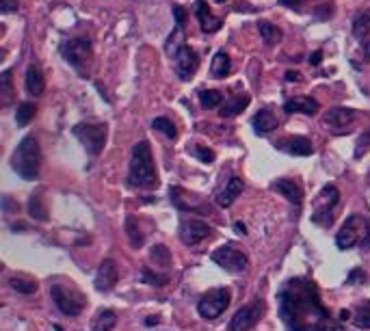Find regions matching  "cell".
Returning <instances> with one entry per match:
<instances>
[{
	"label": "cell",
	"instance_id": "obj_1",
	"mask_svg": "<svg viewBox=\"0 0 370 331\" xmlns=\"http://www.w3.org/2000/svg\"><path fill=\"white\" fill-rule=\"evenodd\" d=\"M279 314L291 331H344L323 305L318 286L308 277H293L281 286Z\"/></svg>",
	"mask_w": 370,
	"mask_h": 331
},
{
	"label": "cell",
	"instance_id": "obj_2",
	"mask_svg": "<svg viewBox=\"0 0 370 331\" xmlns=\"http://www.w3.org/2000/svg\"><path fill=\"white\" fill-rule=\"evenodd\" d=\"M128 184L135 189H156L158 186V176H156L154 158H152V150H150L147 141H139L133 150Z\"/></svg>",
	"mask_w": 370,
	"mask_h": 331
},
{
	"label": "cell",
	"instance_id": "obj_3",
	"mask_svg": "<svg viewBox=\"0 0 370 331\" xmlns=\"http://www.w3.org/2000/svg\"><path fill=\"white\" fill-rule=\"evenodd\" d=\"M11 167L22 180H35L41 169V150L35 135H28L20 141L11 156Z\"/></svg>",
	"mask_w": 370,
	"mask_h": 331
},
{
	"label": "cell",
	"instance_id": "obj_4",
	"mask_svg": "<svg viewBox=\"0 0 370 331\" xmlns=\"http://www.w3.org/2000/svg\"><path fill=\"white\" fill-rule=\"evenodd\" d=\"M338 249H353V247H370V219L364 215H351L336 236Z\"/></svg>",
	"mask_w": 370,
	"mask_h": 331
},
{
	"label": "cell",
	"instance_id": "obj_5",
	"mask_svg": "<svg viewBox=\"0 0 370 331\" xmlns=\"http://www.w3.org/2000/svg\"><path fill=\"white\" fill-rule=\"evenodd\" d=\"M50 295H52V301L55 305L61 310V314L65 316H78L85 308V297L78 291L76 286H65V284H52L50 286Z\"/></svg>",
	"mask_w": 370,
	"mask_h": 331
},
{
	"label": "cell",
	"instance_id": "obj_6",
	"mask_svg": "<svg viewBox=\"0 0 370 331\" xmlns=\"http://www.w3.org/2000/svg\"><path fill=\"white\" fill-rule=\"evenodd\" d=\"M340 201V191L334 184H327L314 199V213H312V221L329 228L334 223V208Z\"/></svg>",
	"mask_w": 370,
	"mask_h": 331
},
{
	"label": "cell",
	"instance_id": "obj_7",
	"mask_svg": "<svg viewBox=\"0 0 370 331\" xmlns=\"http://www.w3.org/2000/svg\"><path fill=\"white\" fill-rule=\"evenodd\" d=\"M230 301H232V295L228 288H213V291L201 295V299L197 303V312L206 320H215L228 310Z\"/></svg>",
	"mask_w": 370,
	"mask_h": 331
},
{
	"label": "cell",
	"instance_id": "obj_8",
	"mask_svg": "<svg viewBox=\"0 0 370 331\" xmlns=\"http://www.w3.org/2000/svg\"><path fill=\"white\" fill-rule=\"evenodd\" d=\"M74 135L80 139V143L87 147L91 156H98L106 143V123H78L74 128Z\"/></svg>",
	"mask_w": 370,
	"mask_h": 331
},
{
	"label": "cell",
	"instance_id": "obj_9",
	"mask_svg": "<svg viewBox=\"0 0 370 331\" xmlns=\"http://www.w3.org/2000/svg\"><path fill=\"white\" fill-rule=\"evenodd\" d=\"M264 314V301L254 299L252 303L242 305L230 320V331H250L258 325V320Z\"/></svg>",
	"mask_w": 370,
	"mask_h": 331
},
{
	"label": "cell",
	"instance_id": "obj_10",
	"mask_svg": "<svg viewBox=\"0 0 370 331\" xmlns=\"http://www.w3.org/2000/svg\"><path fill=\"white\" fill-rule=\"evenodd\" d=\"M213 262L219 264L221 269L230 271V273H242L247 267H250V260H247V256L240 249H236L234 245L219 247V249L213 254Z\"/></svg>",
	"mask_w": 370,
	"mask_h": 331
},
{
	"label": "cell",
	"instance_id": "obj_11",
	"mask_svg": "<svg viewBox=\"0 0 370 331\" xmlns=\"http://www.w3.org/2000/svg\"><path fill=\"white\" fill-rule=\"evenodd\" d=\"M63 57L69 65H74L78 72L85 69V65L91 59V44L89 39H72L63 44Z\"/></svg>",
	"mask_w": 370,
	"mask_h": 331
},
{
	"label": "cell",
	"instance_id": "obj_12",
	"mask_svg": "<svg viewBox=\"0 0 370 331\" xmlns=\"http://www.w3.org/2000/svg\"><path fill=\"white\" fill-rule=\"evenodd\" d=\"M211 234H213V228L206 223V221H199V219H182V223H180V240L186 247L199 245L201 240H206Z\"/></svg>",
	"mask_w": 370,
	"mask_h": 331
},
{
	"label": "cell",
	"instance_id": "obj_13",
	"mask_svg": "<svg viewBox=\"0 0 370 331\" xmlns=\"http://www.w3.org/2000/svg\"><path fill=\"white\" fill-rule=\"evenodd\" d=\"M197 67H199L197 52L182 44V46L176 50V55H174V69H176V76H178L180 80L186 82V80L193 78V74L197 72Z\"/></svg>",
	"mask_w": 370,
	"mask_h": 331
},
{
	"label": "cell",
	"instance_id": "obj_14",
	"mask_svg": "<svg viewBox=\"0 0 370 331\" xmlns=\"http://www.w3.org/2000/svg\"><path fill=\"white\" fill-rule=\"evenodd\" d=\"M355 121V111L353 108H344V106H336L325 115V123L334 133H347Z\"/></svg>",
	"mask_w": 370,
	"mask_h": 331
},
{
	"label": "cell",
	"instance_id": "obj_15",
	"mask_svg": "<svg viewBox=\"0 0 370 331\" xmlns=\"http://www.w3.org/2000/svg\"><path fill=\"white\" fill-rule=\"evenodd\" d=\"M119 279V269L113 260H104L96 273V288L100 293H111Z\"/></svg>",
	"mask_w": 370,
	"mask_h": 331
},
{
	"label": "cell",
	"instance_id": "obj_16",
	"mask_svg": "<svg viewBox=\"0 0 370 331\" xmlns=\"http://www.w3.org/2000/svg\"><path fill=\"white\" fill-rule=\"evenodd\" d=\"M275 147L279 152H286V154H293V156H310L314 152L312 143L303 137H284L275 143Z\"/></svg>",
	"mask_w": 370,
	"mask_h": 331
},
{
	"label": "cell",
	"instance_id": "obj_17",
	"mask_svg": "<svg viewBox=\"0 0 370 331\" xmlns=\"http://www.w3.org/2000/svg\"><path fill=\"white\" fill-rule=\"evenodd\" d=\"M195 16L201 24L203 33H217L221 28V18L213 16V11L208 9V5H206L203 0H197L195 3Z\"/></svg>",
	"mask_w": 370,
	"mask_h": 331
},
{
	"label": "cell",
	"instance_id": "obj_18",
	"mask_svg": "<svg viewBox=\"0 0 370 331\" xmlns=\"http://www.w3.org/2000/svg\"><path fill=\"white\" fill-rule=\"evenodd\" d=\"M273 191L284 195L288 201L295 203V206H301V201H303V191L295 180H277V182H273Z\"/></svg>",
	"mask_w": 370,
	"mask_h": 331
},
{
	"label": "cell",
	"instance_id": "obj_19",
	"mask_svg": "<svg viewBox=\"0 0 370 331\" xmlns=\"http://www.w3.org/2000/svg\"><path fill=\"white\" fill-rule=\"evenodd\" d=\"M242 193V180L240 178H230L225 182V186L217 193V203L223 206V208H228V206L234 203V199Z\"/></svg>",
	"mask_w": 370,
	"mask_h": 331
},
{
	"label": "cell",
	"instance_id": "obj_20",
	"mask_svg": "<svg viewBox=\"0 0 370 331\" xmlns=\"http://www.w3.org/2000/svg\"><path fill=\"white\" fill-rule=\"evenodd\" d=\"M320 108L318 100L314 98H293L284 104L286 113H303V115H314Z\"/></svg>",
	"mask_w": 370,
	"mask_h": 331
},
{
	"label": "cell",
	"instance_id": "obj_21",
	"mask_svg": "<svg viewBox=\"0 0 370 331\" xmlns=\"http://www.w3.org/2000/svg\"><path fill=\"white\" fill-rule=\"evenodd\" d=\"M46 89V80H44V74H41L39 65H30L26 69V91L30 96H41Z\"/></svg>",
	"mask_w": 370,
	"mask_h": 331
},
{
	"label": "cell",
	"instance_id": "obj_22",
	"mask_svg": "<svg viewBox=\"0 0 370 331\" xmlns=\"http://www.w3.org/2000/svg\"><path fill=\"white\" fill-rule=\"evenodd\" d=\"M254 128L258 135H269L277 128V117L271 113V111H260L256 117H254Z\"/></svg>",
	"mask_w": 370,
	"mask_h": 331
},
{
	"label": "cell",
	"instance_id": "obj_23",
	"mask_svg": "<svg viewBox=\"0 0 370 331\" xmlns=\"http://www.w3.org/2000/svg\"><path fill=\"white\" fill-rule=\"evenodd\" d=\"M247 104H250V96L242 94V96H236L228 102L221 104V117H236L242 108H247Z\"/></svg>",
	"mask_w": 370,
	"mask_h": 331
},
{
	"label": "cell",
	"instance_id": "obj_24",
	"mask_svg": "<svg viewBox=\"0 0 370 331\" xmlns=\"http://www.w3.org/2000/svg\"><path fill=\"white\" fill-rule=\"evenodd\" d=\"M9 286L13 288L16 293H20V295H33V293H37V288H39L35 279L24 277V275H13V277H9Z\"/></svg>",
	"mask_w": 370,
	"mask_h": 331
},
{
	"label": "cell",
	"instance_id": "obj_25",
	"mask_svg": "<svg viewBox=\"0 0 370 331\" xmlns=\"http://www.w3.org/2000/svg\"><path fill=\"white\" fill-rule=\"evenodd\" d=\"M230 69H232L230 57H228L223 50L217 52L215 59H213V65H211V74H213V78H225V76L230 74Z\"/></svg>",
	"mask_w": 370,
	"mask_h": 331
},
{
	"label": "cell",
	"instance_id": "obj_26",
	"mask_svg": "<svg viewBox=\"0 0 370 331\" xmlns=\"http://www.w3.org/2000/svg\"><path fill=\"white\" fill-rule=\"evenodd\" d=\"M115 325H117V314L113 310H102L94 320V331H113Z\"/></svg>",
	"mask_w": 370,
	"mask_h": 331
},
{
	"label": "cell",
	"instance_id": "obj_27",
	"mask_svg": "<svg viewBox=\"0 0 370 331\" xmlns=\"http://www.w3.org/2000/svg\"><path fill=\"white\" fill-rule=\"evenodd\" d=\"M353 325L357 329H370V301H364L353 312Z\"/></svg>",
	"mask_w": 370,
	"mask_h": 331
},
{
	"label": "cell",
	"instance_id": "obj_28",
	"mask_svg": "<svg viewBox=\"0 0 370 331\" xmlns=\"http://www.w3.org/2000/svg\"><path fill=\"white\" fill-rule=\"evenodd\" d=\"M28 215L37 221H46L48 219V211H46V206L44 201H41L39 195H30L28 199Z\"/></svg>",
	"mask_w": 370,
	"mask_h": 331
},
{
	"label": "cell",
	"instance_id": "obj_29",
	"mask_svg": "<svg viewBox=\"0 0 370 331\" xmlns=\"http://www.w3.org/2000/svg\"><path fill=\"white\" fill-rule=\"evenodd\" d=\"M35 113H37V108H35V104H30V102H22L20 106H18V111H16V123L18 126H28V123L35 119Z\"/></svg>",
	"mask_w": 370,
	"mask_h": 331
},
{
	"label": "cell",
	"instance_id": "obj_30",
	"mask_svg": "<svg viewBox=\"0 0 370 331\" xmlns=\"http://www.w3.org/2000/svg\"><path fill=\"white\" fill-rule=\"evenodd\" d=\"M260 35L267 41V46H275L277 41L281 39V33L277 26H273L271 22H260Z\"/></svg>",
	"mask_w": 370,
	"mask_h": 331
},
{
	"label": "cell",
	"instance_id": "obj_31",
	"mask_svg": "<svg viewBox=\"0 0 370 331\" xmlns=\"http://www.w3.org/2000/svg\"><path fill=\"white\" fill-rule=\"evenodd\" d=\"M199 102H201V106L203 108H217V106H221L223 104V96L219 94V91H201L199 94Z\"/></svg>",
	"mask_w": 370,
	"mask_h": 331
},
{
	"label": "cell",
	"instance_id": "obj_32",
	"mask_svg": "<svg viewBox=\"0 0 370 331\" xmlns=\"http://www.w3.org/2000/svg\"><path fill=\"white\" fill-rule=\"evenodd\" d=\"M154 130H158V133H162V135H167L169 139H176L178 137V130H176V126L174 123L167 119V117H158V119H154Z\"/></svg>",
	"mask_w": 370,
	"mask_h": 331
},
{
	"label": "cell",
	"instance_id": "obj_33",
	"mask_svg": "<svg viewBox=\"0 0 370 331\" xmlns=\"http://www.w3.org/2000/svg\"><path fill=\"white\" fill-rule=\"evenodd\" d=\"M353 33H355L357 37H361V39L370 33V11L359 13V16L355 18V22H353Z\"/></svg>",
	"mask_w": 370,
	"mask_h": 331
},
{
	"label": "cell",
	"instance_id": "obj_34",
	"mask_svg": "<svg viewBox=\"0 0 370 331\" xmlns=\"http://www.w3.org/2000/svg\"><path fill=\"white\" fill-rule=\"evenodd\" d=\"M152 260L156 264H160V267H169L172 254H169V249L164 245H158V247H154V249H152Z\"/></svg>",
	"mask_w": 370,
	"mask_h": 331
},
{
	"label": "cell",
	"instance_id": "obj_35",
	"mask_svg": "<svg viewBox=\"0 0 370 331\" xmlns=\"http://www.w3.org/2000/svg\"><path fill=\"white\" fill-rule=\"evenodd\" d=\"M126 230H128V238H130L133 247H141L143 245V234H139V228H137V219L135 217H128Z\"/></svg>",
	"mask_w": 370,
	"mask_h": 331
},
{
	"label": "cell",
	"instance_id": "obj_36",
	"mask_svg": "<svg viewBox=\"0 0 370 331\" xmlns=\"http://www.w3.org/2000/svg\"><path fill=\"white\" fill-rule=\"evenodd\" d=\"M189 154L195 156V158H199L201 162H213L215 160V152L208 150V147H203V145H191L189 147Z\"/></svg>",
	"mask_w": 370,
	"mask_h": 331
},
{
	"label": "cell",
	"instance_id": "obj_37",
	"mask_svg": "<svg viewBox=\"0 0 370 331\" xmlns=\"http://www.w3.org/2000/svg\"><path fill=\"white\" fill-rule=\"evenodd\" d=\"M141 279L150 286H164L169 281V275H158V273H152V269H143Z\"/></svg>",
	"mask_w": 370,
	"mask_h": 331
},
{
	"label": "cell",
	"instance_id": "obj_38",
	"mask_svg": "<svg viewBox=\"0 0 370 331\" xmlns=\"http://www.w3.org/2000/svg\"><path fill=\"white\" fill-rule=\"evenodd\" d=\"M18 7H20L18 0H0V11L3 13H13L18 11Z\"/></svg>",
	"mask_w": 370,
	"mask_h": 331
},
{
	"label": "cell",
	"instance_id": "obj_39",
	"mask_svg": "<svg viewBox=\"0 0 370 331\" xmlns=\"http://www.w3.org/2000/svg\"><path fill=\"white\" fill-rule=\"evenodd\" d=\"M3 94H5V98L9 102V98H11V74L9 72L3 74Z\"/></svg>",
	"mask_w": 370,
	"mask_h": 331
},
{
	"label": "cell",
	"instance_id": "obj_40",
	"mask_svg": "<svg viewBox=\"0 0 370 331\" xmlns=\"http://www.w3.org/2000/svg\"><path fill=\"white\" fill-rule=\"evenodd\" d=\"M174 13H176V18H178V26L182 28V26H184V18H186L184 9H182V7H174Z\"/></svg>",
	"mask_w": 370,
	"mask_h": 331
},
{
	"label": "cell",
	"instance_id": "obj_41",
	"mask_svg": "<svg viewBox=\"0 0 370 331\" xmlns=\"http://www.w3.org/2000/svg\"><path fill=\"white\" fill-rule=\"evenodd\" d=\"M301 3H303V0H279V5H281V7H291V9L301 7Z\"/></svg>",
	"mask_w": 370,
	"mask_h": 331
},
{
	"label": "cell",
	"instance_id": "obj_42",
	"mask_svg": "<svg viewBox=\"0 0 370 331\" xmlns=\"http://www.w3.org/2000/svg\"><path fill=\"white\" fill-rule=\"evenodd\" d=\"M357 277H366V275H364L361 271H353V273L349 275V279H347V281H349V284H353V281H355Z\"/></svg>",
	"mask_w": 370,
	"mask_h": 331
},
{
	"label": "cell",
	"instance_id": "obj_43",
	"mask_svg": "<svg viewBox=\"0 0 370 331\" xmlns=\"http://www.w3.org/2000/svg\"><path fill=\"white\" fill-rule=\"evenodd\" d=\"M320 57H323V52H314V55L310 57V63H312V65H318V63H320Z\"/></svg>",
	"mask_w": 370,
	"mask_h": 331
},
{
	"label": "cell",
	"instance_id": "obj_44",
	"mask_svg": "<svg viewBox=\"0 0 370 331\" xmlns=\"http://www.w3.org/2000/svg\"><path fill=\"white\" fill-rule=\"evenodd\" d=\"M234 230H236L238 234H247V228H245L242 223H236V225H234Z\"/></svg>",
	"mask_w": 370,
	"mask_h": 331
},
{
	"label": "cell",
	"instance_id": "obj_45",
	"mask_svg": "<svg viewBox=\"0 0 370 331\" xmlns=\"http://www.w3.org/2000/svg\"><path fill=\"white\" fill-rule=\"evenodd\" d=\"M145 325H147V327H152V325H158V316H150V318L145 320Z\"/></svg>",
	"mask_w": 370,
	"mask_h": 331
},
{
	"label": "cell",
	"instance_id": "obj_46",
	"mask_svg": "<svg viewBox=\"0 0 370 331\" xmlns=\"http://www.w3.org/2000/svg\"><path fill=\"white\" fill-rule=\"evenodd\" d=\"M286 78H288V80H299V74H297V72H288Z\"/></svg>",
	"mask_w": 370,
	"mask_h": 331
},
{
	"label": "cell",
	"instance_id": "obj_47",
	"mask_svg": "<svg viewBox=\"0 0 370 331\" xmlns=\"http://www.w3.org/2000/svg\"><path fill=\"white\" fill-rule=\"evenodd\" d=\"M217 3H225V0H217Z\"/></svg>",
	"mask_w": 370,
	"mask_h": 331
}]
</instances>
